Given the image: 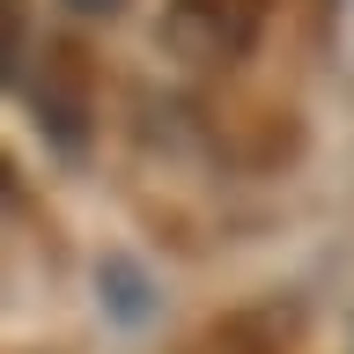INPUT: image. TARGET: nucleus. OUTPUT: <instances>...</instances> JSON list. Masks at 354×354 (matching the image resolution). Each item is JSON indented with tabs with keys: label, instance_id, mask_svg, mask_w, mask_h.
<instances>
[{
	"label": "nucleus",
	"instance_id": "1",
	"mask_svg": "<svg viewBox=\"0 0 354 354\" xmlns=\"http://www.w3.org/2000/svg\"><path fill=\"white\" fill-rule=\"evenodd\" d=\"M266 8L273 0H170L162 37H170L177 59H192V66H229L259 44Z\"/></svg>",
	"mask_w": 354,
	"mask_h": 354
},
{
	"label": "nucleus",
	"instance_id": "2",
	"mask_svg": "<svg viewBox=\"0 0 354 354\" xmlns=\"http://www.w3.org/2000/svg\"><path fill=\"white\" fill-rule=\"evenodd\" d=\"M15 88L37 111V133H52L66 155H82L88 140V66L74 44H37V59L15 74Z\"/></svg>",
	"mask_w": 354,
	"mask_h": 354
},
{
	"label": "nucleus",
	"instance_id": "3",
	"mask_svg": "<svg viewBox=\"0 0 354 354\" xmlns=\"http://www.w3.org/2000/svg\"><path fill=\"white\" fill-rule=\"evenodd\" d=\"M66 8H82V15H118L126 0H66Z\"/></svg>",
	"mask_w": 354,
	"mask_h": 354
}]
</instances>
